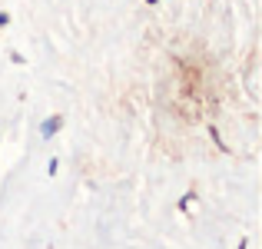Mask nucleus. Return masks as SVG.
Returning <instances> with one entry per match:
<instances>
[{
	"instance_id": "f257e3e1",
	"label": "nucleus",
	"mask_w": 262,
	"mask_h": 249,
	"mask_svg": "<svg viewBox=\"0 0 262 249\" xmlns=\"http://www.w3.org/2000/svg\"><path fill=\"white\" fill-rule=\"evenodd\" d=\"M60 123H63V120H60V116H50V120H47L43 127H40V133H43V136H53V133H57V130H60Z\"/></svg>"
},
{
	"instance_id": "f03ea898",
	"label": "nucleus",
	"mask_w": 262,
	"mask_h": 249,
	"mask_svg": "<svg viewBox=\"0 0 262 249\" xmlns=\"http://www.w3.org/2000/svg\"><path fill=\"white\" fill-rule=\"evenodd\" d=\"M7 20H10V17H7V13H0V27H4V24H7Z\"/></svg>"
},
{
	"instance_id": "7ed1b4c3",
	"label": "nucleus",
	"mask_w": 262,
	"mask_h": 249,
	"mask_svg": "<svg viewBox=\"0 0 262 249\" xmlns=\"http://www.w3.org/2000/svg\"><path fill=\"white\" fill-rule=\"evenodd\" d=\"M146 4H156V0H146Z\"/></svg>"
}]
</instances>
